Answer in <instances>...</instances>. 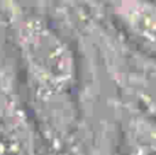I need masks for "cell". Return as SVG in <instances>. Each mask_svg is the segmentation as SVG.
<instances>
[{"mask_svg": "<svg viewBox=\"0 0 156 155\" xmlns=\"http://www.w3.org/2000/svg\"><path fill=\"white\" fill-rule=\"evenodd\" d=\"M0 16L18 59L26 100L41 133L65 147L77 121L78 60L67 36L47 14L0 0Z\"/></svg>", "mask_w": 156, "mask_h": 155, "instance_id": "cell-1", "label": "cell"}, {"mask_svg": "<svg viewBox=\"0 0 156 155\" xmlns=\"http://www.w3.org/2000/svg\"><path fill=\"white\" fill-rule=\"evenodd\" d=\"M36 128L16 77L0 59V155H37Z\"/></svg>", "mask_w": 156, "mask_h": 155, "instance_id": "cell-2", "label": "cell"}, {"mask_svg": "<svg viewBox=\"0 0 156 155\" xmlns=\"http://www.w3.org/2000/svg\"><path fill=\"white\" fill-rule=\"evenodd\" d=\"M112 22L134 45L156 56V0H103Z\"/></svg>", "mask_w": 156, "mask_h": 155, "instance_id": "cell-3", "label": "cell"}, {"mask_svg": "<svg viewBox=\"0 0 156 155\" xmlns=\"http://www.w3.org/2000/svg\"><path fill=\"white\" fill-rule=\"evenodd\" d=\"M118 155H156V117L134 110L122 124Z\"/></svg>", "mask_w": 156, "mask_h": 155, "instance_id": "cell-4", "label": "cell"}]
</instances>
